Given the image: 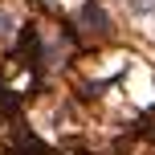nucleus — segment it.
Here are the masks:
<instances>
[{"mask_svg":"<svg viewBox=\"0 0 155 155\" xmlns=\"http://www.w3.org/2000/svg\"><path fill=\"white\" fill-rule=\"evenodd\" d=\"M8 29H12V16H8L4 8H0V33H8Z\"/></svg>","mask_w":155,"mask_h":155,"instance_id":"nucleus-1","label":"nucleus"}]
</instances>
